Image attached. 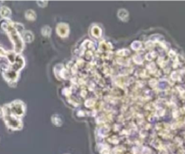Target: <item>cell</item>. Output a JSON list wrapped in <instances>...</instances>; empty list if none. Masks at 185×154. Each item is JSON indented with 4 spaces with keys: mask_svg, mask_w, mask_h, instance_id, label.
<instances>
[{
    "mask_svg": "<svg viewBox=\"0 0 185 154\" xmlns=\"http://www.w3.org/2000/svg\"><path fill=\"white\" fill-rule=\"evenodd\" d=\"M180 77H181V73L179 71H174L172 74V78L174 80H178V79H180Z\"/></svg>",
    "mask_w": 185,
    "mask_h": 154,
    "instance_id": "21",
    "label": "cell"
},
{
    "mask_svg": "<svg viewBox=\"0 0 185 154\" xmlns=\"http://www.w3.org/2000/svg\"><path fill=\"white\" fill-rule=\"evenodd\" d=\"M134 60H135L136 63L141 64V63L143 62V58H142L140 55H135V56H134Z\"/></svg>",
    "mask_w": 185,
    "mask_h": 154,
    "instance_id": "23",
    "label": "cell"
},
{
    "mask_svg": "<svg viewBox=\"0 0 185 154\" xmlns=\"http://www.w3.org/2000/svg\"><path fill=\"white\" fill-rule=\"evenodd\" d=\"M112 49V46L110 43L107 42V41H102L100 43V51H103V52H107L108 50Z\"/></svg>",
    "mask_w": 185,
    "mask_h": 154,
    "instance_id": "14",
    "label": "cell"
},
{
    "mask_svg": "<svg viewBox=\"0 0 185 154\" xmlns=\"http://www.w3.org/2000/svg\"><path fill=\"white\" fill-rule=\"evenodd\" d=\"M4 121L6 124V126L9 129L12 130H20L23 127V123L19 117L13 116V115H7L4 116Z\"/></svg>",
    "mask_w": 185,
    "mask_h": 154,
    "instance_id": "2",
    "label": "cell"
},
{
    "mask_svg": "<svg viewBox=\"0 0 185 154\" xmlns=\"http://www.w3.org/2000/svg\"><path fill=\"white\" fill-rule=\"evenodd\" d=\"M37 4L39 5V6H41V7H44V6H46L47 5V4H48V2L47 1H37Z\"/></svg>",
    "mask_w": 185,
    "mask_h": 154,
    "instance_id": "24",
    "label": "cell"
},
{
    "mask_svg": "<svg viewBox=\"0 0 185 154\" xmlns=\"http://www.w3.org/2000/svg\"><path fill=\"white\" fill-rule=\"evenodd\" d=\"M169 56H170L171 58L172 59H176V58H177L176 54H175V53H174V52H172V51H171V52H170V53H169Z\"/></svg>",
    "mask_w": 185,
    "mask_h": 154,
    "instance_id": "25",
    "label": "cell"
},
{
    "mask_svg": "<svg viewBox=\"0 0 185 154\" xmlns=\"http://www.w3.org/2000/svg\"><path fill=\"white\" fill-rule=\"evenodd\" d=\"M16 56H17V54H16L14 51H8L7 53H6V57H5V58L7 59V60H8V62L10 63V65H12V64H14V62L16 61Z\"/></svg>",
    "mask_w": 185,
    "mask_h": 154,
    "instance_id": "10",
    "label": "cell"
},
{
    "mask_svg": "<svg viewBox=\"0 0 185 154\" xmlns=\"http://www.w3.org/2000/svg\"><path fill=\"white\" fill-rule=\"evenodd\" d=\"M94 104H95V102H94L92 99H88V100L85 102V105H86V106H88V107H93Z\"/></svg>",
    "mask_w": 185,
    "mask_h": 154,
    "instance_id": "22",
    "label": "cell"
},
{
    "mask_svg": "<svg viewBox=\"0 0 185 154\" xmlns=\"http://www.w3.org/2000/svg\"><path fill=\"white\" fill-rule=\"evenodd\" d=\"M118 17L123 21H127L128 19V16H129V14L128 12L125 10V9H120L118 13Z\"/></svg>",
    "mask_w": 185,
    "mask_h": 154,
    "instance_id": "13",
    "label": "cell"
},
{
    "mask_svg": "<svg viewBox=\"0 0 185 154\" xmlns=\"http://www.w3.org/2000/svg\"><path fill=\"white\" fill-rule=\"evenodd\" d=\"M52 122H53V124H55L57 126H61L62 124V118L61 117V116L55 114V115L52 116Z\"/></svg>",
    "mask_w": 185,
    "mask_h": 154,
    "instance_id": "11",
    "label": "cell"
},
{
    "mask_svg": "<svg viewBox=\"0 0 185 154\" xmlns=\"http://www.w3.org/2000/svg\"><path fill=\"white\" fill-rule=\"evenodd\" d=\"M117 54H118V56H120V57H125L129 54V51L126 49H123V50L118 51Z\"/></svg>",
    "mask_w": 185,
    "mask_h": 154,
    "instance_id": "19",
    "label": "cell"
},
{
    "mask_svg": "<svg viewBox=\"0 0 185 154\" xmlns=\"http://www.w3.org/2000/svg\"><path fill=\"white\" fill-rule=\"evenodd\" d=\"M5 34H7L9 39L11 40L13 46H14V52L16 54H19L20 52H22L24 43V40L22 38V35L20 34L14 28L13 26V22L10 23L9 26L7 27Z\"/></svg>",
    "mask_w": 185,
    "mask_h": 154,
    "instance_id": "1",
    "label": "cell"
},
{
    "mask_svg": "<svg viewBox=\"0 0 185 154\" xmlns=\"http://www.w3.org/2000/svg\"><path fill=\"white\" fill-rule=\"evenodd\" d=\"M21 35L24 41H26V42H32L34 39V36L31 31H24Z\"/></svg>",
    "mask_w": 185,
    "mask_h": 154,
    "instance_id": "8",
    "label": "cell"
},
{
    "mask_svg": "<svg viewBox=\"0 0 185 154\" xmlns=\"http://www.w3.org/2000/svg\"><path fill=\"white\" fill-rule=\"evenodd\" d=\"M56 32L58 34L59 36L61 37H67L68 34H69V32H70V29H69V25L64 23H61L57 25L56 27Z\"/></svg>",
    "mask_w": 185,
    "mask_h": 154,
    "instance_id": "5",
    "label": "cell"
},
{
    "mask_svg": "<svg viewBox=\"0 0 185 154\" xmlns=\"http://www.w3.org/2000/svg\"><path fill=\"white\" fill-rule=\"evenodd\" d=\"M1 117H4V109H3V106H0V118Z\"/></svg>",
    "mask_w": 185,
    "mask_h": 154,
    "instance_id": "26",
    "label": "cell"
},
{
    "mask_svg": "<svg viewBox=\"0 0 185 154\" xmlns=\"http://www.w3.org/2000/svg\"><path fill=\"white\" fill-rule=\"evenodd\" d=\"M13 26H14V28L20 34H22L24 32V25L20 23H13Z\"/></svg>",
    "mask_w": 185,
    "mask_h": 154,
    "instance_id": "15",
    "label": "cell"
},
{
    "mask_svg": "<svg viewBox=\"0 0 185 154\" xmlns=\"http://www.w3.org/2000/svg\"><path fill=\"white\" fill-rule=\"evenodd\" d=\"M9 106H10L11 113H12L13 116L20 118L21 116L24 115V113H25V106L21 100H15L12 103H10Z\"/></svg>",
    "mask_w": 185,
    "mask_h": 154,
    "instance_id": "3",
    "label": "cell"
},
{
    "mask_svg": "<svg viewBox=\"0 0 185 154\" xmlns=\"http://www.w3.org/2000/svg\"><path fill=\"white\" fill-rule=\"evenodd\" d=\"M90 33H91V35L94 36L95 38H100L101 36V34H102V31H101V28L99 27V26H92L91 27V30H90Z\"/></svg>",
    "mask_w": 185,
    "mask_h": 154,
    "instance_id": "9",
    "label": "cell"
},
{
    "mask_svg": "<svg viewBox=\"0 0 185 154\" xmlns=\"http://www.w3.org/2000/svg\"><path fill=\"white\" fill-rule=\"evenodd\" d=\"M11 15H12V12L9 7L5 5H2L0 7V16L2 17V19L9 20L11 17Z\"/></svg>",
    "mask_w": 185,
    "mask_h": 154,
    "instance_id": "7",
    "label": "cell"
},
{
    "mask_svg": "<svg viewBox=\"0 0 185 154\" xmlns=\"http://www.w3.org/2000/svg\"><path fill=\"white\" fill-rule=\"evenodd\" d=\"M157 87L160 90H165L169 88V83L165 80H162L157 84Z\"/></svg>",
    "mask_w": 185,
    "mask_h": 154,
    "instance_id": "16",
    "label": "cell"
},
{
    "mask_svg": "<svg viewBox=\"0 0 185 154\" xmlns=\"http://www.w3.org/2000/svg\"><path fill=\"white\" fill-rule=\"evenodd\" d=\"M25 18L29 21H34L36 18V14L34 10H27L25 12Z\"/></svg>",
    "mask_w": 185,
    "mask_h": 154,
    "instance_id": "12",
    "label": "cell"
},
{
    "mask_svg": "<svg viewBox=\"0 0 185 154\" xmlns=\"http://www.w3.org/2000/svg\"><path fill=\"white\" fill-rule=\"evenodd\" d=\"M18 75H19V72L12 70L10 68V65H9V68L7 70H5L2 73V76L5 78V80L7 81L8 84H9V86H11V87L15 86V84L16 83V80L18 78Z\"/></svg>",
    "mask_w": 185,
    "mask_h": 154,
    "instance_id": "4",
    "label": "cell"
},
{
    "mask_svg": "<svg viewBox=\"0 0 185 154\" xmlns=\"http://www.w3.org/2000/svg\"><path fill=\"white\" fill-rule=\"evenodd\" d=\"M141 47H142V43L140 42V41H134L132 44H131V48L133 49V50H140L141 49Z\"/></svg>",
    "mask_w": 185,
    "mask_h": 154,
    "instance_id": "18",
    "label": "cell"
},
{
    "mask_svg": "<svg viewBox=\"0 0 185 154\" xmlns=\"http://www.w3.org/2000/svg\"><path fill=\"white\" fill-rule=\"evenodd\" d=\"M24 67V58L21 55L17 54L16 59V61L14 62V64L10 65V68L12 70L19 72V70H21Z\"/></svg>",
    "mask_w": 185,
    "mask_h": 154,
    "instance_id": "6",
    "label": "cell"
},
{
    "mask_svg": "<svg viewBox=\"0 0 185 154\" xmlns=\"http://www.w3.org/2000/svg\"><path fill=\"white\" fill-rule=\"evenodd\" d=\"M51 32H52L51 27H49V26H47V25H45V26H43V27L42 28V34L43 36H49V35L51 34Z\"/></svg>",
    "mask_w": 185,
    "mask_h": 154,
    "instance_id": "17",
    "label": "cell"
},
{
    "mask_svg": "<svg viewBox=\"0 0 185 154\" xmlns=\"http://www.w3.org/2000/svg\"><path fill=\"white\" fill-rule=\"evenodd\" d=\"M6 53H7V51H5V48L2 45H0V58L6 57Z\"/></svg>",
    "mask_w": 185,
    "mask_h": 154,
    "instance_id": "20",
    "label": "cell"
}]
</instances>
